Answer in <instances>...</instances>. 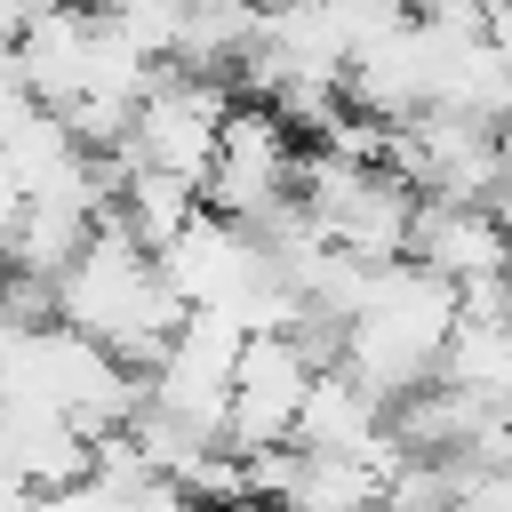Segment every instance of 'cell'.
<instances>
[{"label": "cell", "mask_w": 512, "mask_h": 512, "mask_svg": "<svg viewBox=\"0 0 512 512\" xmlns=\"http://www.w3.org/2000/svg\"><path fill=\"white\" fill-rule=\"evenodd\" d=\"M56 320H64L72 336L104 344V352L128 360V368H152L160 344L176 336L184 304H176V288L152 272V248H136L120 224H96V232L80 240V256L56 272Z\"/></svg>", "instance_id": "1"}, {"label": "cell", "mask_w": 512, "mask_h": 512, "mask_svg": "<svg viewBox=\"0 0 512 512\" xmlns=\"http://www.w3.org/2000/svg\"><path fill=\"white\" fill-rule=\"evenodd\" d=\"M296 152H304V144L280 128L272 104L232 96V112H224V128H216V152H208V168H200V208L224 216V224H264L272 208L296 200Z\"/></svg>", "instance_id": "2"}, {"label": "cell", "mask_w": 512, "mask_h": 512, "mask_svg": "<svg viewBox=\"0 0 512 512\" xmlns=\"http://www.w3.org/2000/svg\"><path fill=\"white\" fill-rule=\"evenodd\" d=\"M232 112V80L224 72H192V64H160L152 88L136 96L128 112V144L112 160H136V168H168V176H192L208 168L216 152V128Z\"/></svg>", "instance_id": "3"}, {"label": "cell", "mask_w": 512, "mask_h": 512, "mask_svg": "<svg viewBox=\"0 0 512 512\" xmlns=\"http://www.w3.org/2000/svg\"><path fill=\"white\" fill-rule=\"evenodd\" d=\"M312 384V360L288 328H256L240 336V360H232V384H224V440L232 456H256V448H280L288 424H296V400Z\"/></svg>", "instance_id": "4"}, {"label": "cell", "mask_w": 512, "mask_h": 512, "mask_svg": "<svg viewBox=\"0 0 512 512\" xmlns=\"http://www.w3.org/2000/svg\"><path fill=\"white\" fill-rule=\"evenodd\" d=\"M408 264H424L432 280H480V272H512V240L480 200H416L408 216Z\"/></svg>", "instance_id": "5"}, {"label": "cell", "mask_w": 512, "mask_h": 512, "mask_svg": "<svg viewBox=\"0 0 512 512\" xmlns=\"http://www.w3.org/2000/svg\"><path fill=\"white\" fill-rule=\"evenodd\" d=\"M32 8H40V0H0V56H8V48H16V32L32 24Z\"/></svg>", "instance_id": "6"}, {"label": "cell", "mask_w": 512, "mask_h": 512, "mask_svg": "<svg viewBox=\"0 0 512 512\" xmlns=\"http://www.w3.org/2000/svg\"><path fill=\"white\" fill-rule=\"evenodd\" d=\"M192 512H272V504H256V496H232V504H192Z\"/></svg>", "instance_id": "7"}]
</instances>
